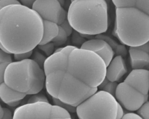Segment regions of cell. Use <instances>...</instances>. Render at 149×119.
<instances>
[{
  "instance_id": "277c9868",
  "label": "cell",
  "mask_w": 149,
  "mask_h": 119,
  "mask_svg": "<svg viewBox=\"0 0 149 119\" xmlns=\"http://www.w3.org/2000/svg\"><path fill=\"white\" fill-rule=\"evenodd\" d=\"M108 5L104 0H71L68 20L77 32L86 35H97L108 27Z\"/></svg>"
},
{
  "instance_id": "ba28073f",
  "label": "cell",
  "mask_w": 149,
  "mask_h": 119,
  "mask_svg": "<svg viewBox=\"0 0 149 119\" xmlns=\"http://www.w3.org/2000/svg\"><path fill=\"white\" fill-rule=\"evenodd\" d=\"M115 97L122 107L131 111L138 110L148 99L147 96L125 81L118 84Z\"/></svg>"
},
{
  "instance_id": "9c48e42d",
  "label": "cell",
  "mask_w": 149,
  "mask_h": 119,
  "mask_svg": "<svg viewBox=\"0 0 149 119\" xmlns=\"http://www.w3.org/2000/svg\"><path fill=\"white\" fill-rule=\"evenodd\" d=\"M80 48L92 51L97 54L103 59L107 66L113 59L115 54L112 48L106 41L98 38L86 41Z\"/></svg>"
},
{
  "instance_id": "4dcf8cb0",
  "label": "cell",
  "mask_w": 149,
  "mask_h": 119,
  "mask_svg": "<svg viewBox=\"0 0 149 119\" xmlns=\"http://www.w3.org/2000/svg\"><path fill=\"white\" fill-rule=\"evenodd\" d=\"M108 81H109V80L105 77V78L104 80V81L102 82V83L100 85V86H98V89H102L104 87V86L108 82Z\"/></svg>"
},
{
  "instance_id": "8992f818",
  "label": "cell",
  "mask_w": 149,
  "mask_h": 119,
  "mask_svg": "<svg viewBox=\"0 0 149 119\" xmlns=\"http://www.w3.org/2000/svg\"><path fill=\"white\" fill-rule=\"evenodd\" d=\"M32 9L41 17L44 37L39 45L52 41L56 47L65 44L69 36L63 28L68 20V12L58 0H36Z\"/></svg>"
},
{
  "instance_id": "7402d4cb",
  "label": "cell",
  "mask_w": 149,
  "mask_h": 119,
  "mask_svg": "<svg viewBox=\"0 0 149 119\" xmlns=\"http://www.w3.org/2000/svg\"><path fill=\"white\" fill-rule=\"evenodd\" d=\"M72 34V41L73 44L76 45H80L81 47V46L86 41L85 38L83 37L80 33L77 32L75 30H73Z\"/></svg>"
},
{
  "instance_id": "ffe728a7",
  "label": "cell",
  "mask_w": 149,
  "mask_h": 119,
  "mask_svg": "<svg viewBox=\"0 0 149 119\" xmlns=\"http://www.w3.org/2000/svg\"><path fill=\"white\" fill-rule=\"evenodd\" d=\"M137 114L143 119H149V101L146 102L137 110Z\"/></svg>"
},
{
  "instance_id": "1f68e13d",
  "label": "cell",
  "mask_w": 149,
  "mask_h": 119,
  "mask_svg": "<svg viewBox=\"0 0 149 119\" xmlns=\"http://www.w3.org/2000/svg\"><path fill=\"white\" fill-rule=\"evenodd\" d=\"M104 1L107 3L108 5H109V2H110V1H111V0H104Z\"/></svg>"
},
{
  "instance_id": "5bb4252c",
  "label": "cell",
  "mask_w": 149,
  "mask_h": 119,
  "mask_svg": "<svg viewBox=\"0 0 149 119\" xmlns=\"http://www.w3.org/2000/svg\"><path fill=\"white\" fill-rule=\"evenodd\" d=\"M45 119H72L71 118L70 113H69L65 109L52 104V107L51 109L48 116Z\"/></svg>"
},
{
  "instance_id": "603a6c76",
  "label": "cell",
  "mask_w": 149,
  "mask_h": 119,
  "mask_svg": "<svg viewBox=\"0 0 149 119\" xmlns=\"http://www.w3.org/2000/svg\"><path fill=\"white\" fill-rule=\"evenodd\" d=\"M135 6L149 15V0H136Z\"/></svg>"
},
{
  "instance_id": "d4e9b609",
  "label": "cell",
  "mask_w": 149,
  "mask_h": 119,
  "mask_svg": "<svg viewBox=\"0 0 149 119\" xmlns=\"http://www.w3.org/2000/svg\"><path fill=\"white\" fill-rule=\"evenodd\" d=\"M1 119H13V114H12V111L5 107H1Z\"/></svg>"
},
{
  "instance_id": "44dd1931",
  "label": "cell",
  "mask_w": 149,
  "mask_h": 119,
  "mask_svg": "<svg viewBox=\"0 0 149 119\" xmlns=\"http://www.w3.org/2000/svg\"><path fill=\"white\" fill-rule=\"evenodd\" d=\"M118 84H118L117 82H112L109 81L104 86V87L101 90L107 92L108 93L115 96Z\"/></svg>"
},
{
  "instance_id": "6da1fadb",
  "label": "cell",
  "mask_w": 149,
  "mask_h": 119,
  "mask_svg": "<svg viewBox=\"0 0 149 119\" xmlns=\"http://www.w3.org/2000/svg\"><path fill=\"white\" fill-rule=\"evenodd\" d=\"M44 70L48 93L77 107L98 91L106 77L107 65L95 53L68 45L47 57Z\"/></svg>"
},
{
  "instance_id": "d6a6232c",
  "label": "cell",
  "mask_w": 149,
  "mask_h": 119,
  "mask_svg": "<svg viewBox=\"0 0 149 119\" xmlns=\"http://www.w3.org/2000/svg\"><path fill=\"white\" fill-rule=\"evenodd\" d=\"M148 55H149V51H148Z\"/></svg>"
},
{
  "instance_id": "83f0119b",
  "label": "cell",
  "mask_w": 149,
  "mask_h": 119,
  "mask_svg": "<svg viewBox=\"0 0 149 119\" xmlns=\"http://www.w3.org/2000/svg\"><path fill=\"white\" fill-rule=\"evenodd\" d=\"M36 0H20V2L22 5L27 6L29 8H32V6L34 4V3L36 2ZM61 4L62 5V6L64 5L65 3V1L64 0H58Z\"/></svg>"
},
{
  "instance_id": "4fadbf2b",
  "label": "cell",
  "mask_w": 149,
  "mask_h": 119,
  "mask_svg": "<svg viewBox=\"0 0 149 119\" xmlns=\"http://www.w3.org/2000/svg\"><path fill=\"white\" fill-rule=\"evenodd\" d=\"M95 38L103 39L106 41L112 48L116 56H121L122 57H125L127 55V50L125 46V45L123 44H119L109 36L104 34H100L95 35Z\"/></svg>"
},
{
  "instance_id": "7a4b0ae2",
  "label": "cell",
  "mask_w": 149,
  "mask_h": 119,
  "mask_svg": "<svg viewBox=\"0 0 149 119\" xmlns=\"http://www.w3.org/2000/svg\"><path fill=\"white\" fill-rule=\"evenodd\" d=\"M43 37L42 20L32 8L16 4L0 9V45L9 53L32 51Z\"/></svg>"
},
{
  "instance_id": "9a60e30c",
  "label": "cell",
  "mask_w": 149,
  "mask_h": 119,
  "mask_svg": "<svg viewBox=\"0 0 149 119\" xmlns=\"http://www.w3.org/2000/svg\"><path fill=\"white\" fill-rule=\"evenodd\" d=\"M39 49L42 51L44 52L45 55L47 56V57H49L52 55H53L55 52V45L54 42L52 41L47 43L44 45H38L37 46Z\"/></svg>"
},
{
  "instance_id": "ac0fdd59",
  "label": "cell",
  "mask_w": 149,
  "mask_h": 119,
  "mask_svg": "<svg viewBox=\"0 0 149 119\" xmlns=\"http://www.w3.org/2000/svg\"><path fill=\"white\" fill-rule=\"evenodd\" d=\"M115 8L135 6L136 0H112Z\"/></svg>"
},
{
  "instance_id": "52a82bcc",
  "label": "cell",
  "mask_w": 149,
  "mask_h": 119,
  "mask_svg": "<svg viewBox=\"0 0 149 119\" xmlns=\"http://www.w3.org/2000/svg\"><path fill=\"white\" fill-rule=\"evenodd\" d=\"M119 103L115 97L100 90L76 107L79 119H116Z\"/></svg>"
},
{
  "instance_id": "e0dca14e",
  "label": "cell",
  "mask_w": 149,
  "mask_h": 119,
  "mask_svg": "<svg viewBox=\"0 0 149 119\" xmlns=\"http://www.w3.org/2000/svg\"><path fill=\"white\" fill-rule=\"evenodd\" d=\"M52 102H53L54 104L58 106L65 109L69 113H76V107H74V106L69 105L67 103H64V102L61 101L60 100H59L56 98H55L52 97Z\"/></svg>"
},
{
  "instance_id": "f1b7e54d",
  "label": "cell",
  "mask_w": 149,
  "mask_h": 119,
  "mask_svg": "<svg viewBox=\"0 0 149 119\" xmlns=\"http://www.w3.org/2000/svg\"><path fill=\"white\" fill-rule=\"evenodd\" d=\"M10 63H4V62L0 63V83L3 82V76H4V73H5V70H6L7 66Z\"/></svg>"
},
{
  "instance_id": "8fae6325",
  "label": "cell",
  "mask_w": 149,
  "mask_h": 119,
  "mask_svg": "<svg viewBox=\"0 0 149 119\" xmlns=\"http://www.w3.org/2000/svg\"><path fill=\"white\" fill-rule=\"evenodd\" d=\"M127 72V68L123 57L116 56L107 66L106 78L112 82H117Z\"/></svg>"
},
{
  "instance_id": "f546056e",
  "label": "cell",
  "mask_w": 149,
  "mask_h": 119,
  "mask_svg": "<svg viewBox=\"0 0 149 119\" xmlns=\"http://www.w3.org/2000/svg\"><path fill=\"white\" fill-rule=\"evenodd\" d=\"M121 119H143V118L137 113H127L123 114Z\"/></svg>"
},
{
  "instance_id": "3957f363",
  "label": "cell",
  "mask_w": 149,
  "mask_h": 119,
  "mask_svg": "<svg viewBox=\"0 0 149 119\" xmlns=\"http://www.w3.org/2000/svg\"><path fill=\"white\" fill-rule=\"evenodd\" d=\"M44 85V70L33 59L13 62L7 66L0 83V97L5 104L15 107L27 96L40 93Z\"/></svg>"
},
{
  "instance_id": "2e32d148",
  "label": "cell",
  "mask_w": 149,
  "mask_h": 119,
  "mask_svg": "<svg viewBox=\"0 0 149 119\" xmlns=\"http://www.w3.org/2000/svg\"><path fill=\"white\" fill-rule=\"evenodd\" d=\"M47 59L45 55L38 51H36L32 54V59L41 68L44 69L45 62Z\"/></svg>"
},
{
  "instance_id": "d6986e66",
  "label": "cell",
  "mask_w": 149,
  "mask_h": 119,
  "mask_svg": "<svg viewBox=\"0 0 149 119\" xmlns=\"http://www.w3.org/2000/svg\"><path fill=\"white\" fill-rule=\"evenodd\" d=\"M37 102H49V101L45 95H44L43 93H38L31 95L29 98L27 103L30 104Z\"/></svg>"
},
{
  "instance_id": "484cf974",
  "label": "cell",
  "mask_w": 149,
  "mask_h": 119,
  "mask_svg": "<svg viewBox=\"0 0 149 119\" xmlns=\"http://www.w3.org/2000/svg\"><path fill=\"white\" fill-rule=\"evenodd\" d=\"M33 51L26 53H19V54H14V59L16 61H22L26 59H30L31 56H32Z\"/></svg>"
},
{
  "instance_id": "5b68a950",
  "label": "cell",
  "mask_w": 149,
  "mask_h": 119,
  "mask_svg": "<svg viewBox=\"0 0 149 119\" xmlns=\"http://www.w3.org/2000/svg\"><path fill=\"white\" fill-rule=\"evenodd\" d=\"M112 34L129 47L147 43L149 41V15L136 6L115 8Z\"/></svg>"
},
{
  "instance_id": "cb8c5ba5",
  "label": "cell",
  "mask_w": 149,
  "mask_h": 119,
  "mask_svg": "<svg viewBox=\"0 0 149 119\" xmlns=\"http://www.w3.org/2000/svg\"><path fill=\"white\" fill-rule=\"evenodd\" d=\"M1 62L8 63H11L12 62H13L11 53L5 52L3 50L1 49V51H0V63H1Z\"/></svg>"
},
{
  "instance_id": "4316f807",
  "label": "cell",
  "mask_w": 149,
  "mask_h": 119,
  "mask_svg": "<svg viewBox=\"0 0 149 119\" xmlns=\"http://www.w3.org/2000/svg\"><path fill=\"white\" fill-rule=\"evenodd\" d=\"M21 4L17 0H0V9L9 5Z\"/></svg>"
},
{
  "instance_id": "30bf717a",
  "label": "cell",
  "mask_w": 149,
  "mask_h": 119,
  "mask_svg": "<svg viewBox=\"0 0 149 119\" xmlns=\"http://www.w3.org/2000/svg\"><path fill=\"white\" fill-rule=\"evenodd\" d=\"M124 81L148 96L149 70L147 69H133Z\"/></svg>"
},
{
  "instance_id": "7c38bea8",
  "label": "cell",
  "mask_w": 149,
  "mask_h": 119,
  "mask_svg": "<svg viewBox=\"0 0 149 119\" xmlns=\"http://www.w3.org/2000/svg\"><path fill=\"white\" fill-rule=\"evenodd\" d=\"M130 64L133 69L149 68V55L138 46L129 47Z\"/></svg>"
}]
</instances>
